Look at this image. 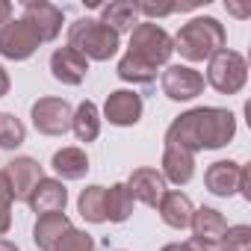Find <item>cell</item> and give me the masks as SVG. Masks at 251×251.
<instances>
[{
    "mask_svg": "<svg viewBox=\"0 0 251 251\" xmlns=\"http://www.w3.org/2000/svg\"><path fill=\"white\" fill-rule=\"evenodd\" d=\"M172 45H175V50H177L183 59H189V62H204V59L216 56V53L225 48V27H222L216 18L201 15V18L186 21V24L177 30V36L172 39Z\"/></svg>",
    "mask_w": 251,
    "mask_h": 251,
    "instance_id": "obj_1",
    "label": "cell"
},
{
    "mask_svg": "<svg viewBox=\"0 0 251 251\" xmlns=\"http://www.w3.org/2000/svg\"><path fill=\"white\" fill-rule=\"evenodd\" d=\"M68 48H74L77 53H83L86 59L95 62H106L115 56L118 50V33H112L106 24H100L98 18H77L68 27Z\"/></svg>",
    "mask_w": 251,
    "mask_h": 251,
    "instance_id": "obj_2",
    "label": "cell"
},
{
    "mask_svg": "<svg viewBox=\"0 0 251 251\" xmlns=\"http://www.w3.org/2000/svg\"><path fill=\"white\" fill-rule=\"evenodd\" d=\"M192 115H195V136L201 151L225 148L236 133V115L225 106H198L192 109Z\"/></svg>",
    "mask_w": 251,
    "mask_h": 251,
    "instance_id": "obj_3",
    "label": "cell"
},
{
    "mask_svg": "<svg viewBox=\"0 0 251 251\" xmlns=\"http://www.w3.org/2000/svg\"><path fill=\"white\" fill-rule=\"evenodd\" d=\"M127 53H133L142 62H148V65L157 68V65H166L172 59L175 45H172V36L163 27H157L154 21H139L130 30V48H127Z\"/></svg>",
    "mask_w": 251,
    "mask_h": 251,
    "instance_id": "obj_4",
    "label": "cell"
},
{
    "mask_svg": "<svg viewBox=\"0 0 251 251\" xmlns=\"http://www.w3.org/2000/svg\"><path fill=\"white\" fill-rule=\"evenodd\" d=\"M207 62H210V65H207V83H210L216 92H222V95H236V92L245 86V80H248V62H245L242 53L222 48V50H219L216 56H210Z\"/></svg>",
    "mask_w": 251,
    "mask_h": 251,
    "instance_id": "obj_5",
    "label": "cell"
},
{
    "mask_svg": "<svg viewBox=\"0 0 251 251\" xmlns=\"http://www.w3.org/2000/svg\"><path fill=\"white\" fill-rule=\"evenodd\" d=\"M30 118L42 136H62L71 130L74 106L65 98H39L30 109Z\"/></svg>",
    "mask_w": 251,
    "mask_h": 251,
    "instance_id": "obj_6",
    "label": "cell"
},
{
    "mask_svg": "<svg viewBox=\"0 0 251 251\" xmlns=\"http://www.w3.org/2000/svg\"><path fill=\"white\" fill-rule=\"evenodd\" d=\"M39 45H42L39 36L24 18H9L0 24V56L21 62V59H30L39 50Z\"/></svg>",
    "mask_w": 251,
    "mask_h": 251,
    "instance_id": "obj_7",
    "label": "cell"
},
{
    "mask_svg": "<svg viewBox=\"0 0 251 251\" xmlns=\"http://www.w3.org/2000/svg\"><path fill=\"white\" fill-rule=\"evenodd\" d=\"M21 18L33 27V33L39 36V42H53L62 33V21H65L62 9L53 6V3H48V0H27Z\"/></svg>",
    "mask_w": 251,
    "mask_h": 251,
    "instance_id": "obj_8",
    "label": "cell"
},
{
    "mask_svg": "<svg viewBox=\"0 0 251 251\" xmlns=\"http://www.w3.org/2000/svg\"><path fill=\"white\" fill-rule=\"evenodd\" d=\"M103 118L115 127H133L142 118V98L130 89H115L106 95L103 103Z\"/></svg>",
    "mask_w": 251,
    "mask_h": 251,
    "instance_id": "obj_9",
    "label": "cell"
},
{
    "mask_svg": "<svg viewBox=\"0 0 251 251\" xmlns=\"http://www.w3.org/2000/svg\"><path fill=\"white\" fill-rule=\"evenodd\" d=\"M160 86H163L166 98H172V100H192L204 92V77L189 65H169L163 71Z\"/></svg>",
    "mask_w": 251,
    "mask_h": 251,
    "instance_id": "obj_10",
    "label": "cell"
},
{
    "mask_svg": "<svg viewBox=\"0 0 251 251\" xmlns=\"http://www.w3.org/2000/svg\"><path fill=\"white\" fill-rule=\"evenodd\" d=\"M3 175H6L9 189H12V201H27L30 192L36 189V183L45 177L39 160H33V157H15L12 163H6Z\"/></svg>",
    "mask_w": 251,
    "mask_h": 251,
    "instance_id": "obj_11",
    "label": "cell"
},
{
    "mask_svg": "<svg viewBox=\"0 0 251 251\" xmlns=\"http://www.w3.org/2000/svg\"><path fill=\"white\" fill-rule=\"evenodd\" d=\"M50 74H53V80H59L65 86H80L89 74V59L68 45L56 48L50 53Z\"/></svg>",
    "mask_w": 251,
    "mask_h": 251,
    "instance_id": "obj_12",
    "label": "cell"
},
{
    "mask_svg": "<svg viewBox=\"0 0 251 251\" xmlns=\"http://www.w3.org/2000/svg\"><path fill=\"white\" fill-rule=\"evenodd\" d=\"M30 210L36 216H48V213H65V204H68V189L62 180L56 177H42L36 183V189L30 192L27 198Z\"/></svg>",
    "mask_w": 251,
    "mask_h": 251,
    "instance_id": "obj_13",
    "label": "cell"
},
{
    "mask_svg": "<svg viewBox=\"0 0 251 251\" xmlns=\"http://www.w3.org/2000/svg\"><path fill=\"white\" fill-rule=\"evenodd\" d=\"M124 186L130 189L133 201H142L145 207H157V204L163 201V195L169 192V189H166V177H163L157 169H148V166L136 169Z\"/></svg>",
    "mask_w": 251,
    "mask_h": 251,
    "instance_id": "obj_14",
    "label": "cell"
},
{
    "mask_svg": "<svg viewBox=\"0 0 251 251\" xmlns=\"http://www.w3.org/2000/svg\"><path fill=\"white\" fill-rule=\"evenodd\" d=\"M68 230H71V219L65 213H48V216L36 219V225H33V242H36L39 251H53Z\"/></svg>",
    "mask_w": 251,
    "mask_h": 251,
    "instance_id": "obj_15",
    "label": "cell"
},
{
    "mask_svg": "<svg viewBox=\"0 0 251 251\" xmlns=\"http://www.w3.org/2000/svg\"><path fill=\"white\" fill-rule=\"evenodd\" d=\"M204 183L219 198L236 195V189H239V163H233V160H216L204 172Z\"/></svg>",
    "mask_w": 251,
    "mask_h": 251,
    "instance_id": "obj_16",
    "label": "cell"
},
{
    "mask_svg": "<svg viewBox=\"0 0 251 251\" xmlns=\"http://www.w3.org/2000/svg\"><path fill=\"white\" fill-rule=\"evenodd\" d=\"M189 227H192V239H198V242L216 248L219 239H222L225 230H227V222H225V216H222L219 210H213V207H201V210L192 213Z\"/></svg>",
    "mask_w": 251,
    "mask_h": 251,
    "instance_id": "obj_17",
    "label": "cell"
},
{
    "mask_svg": "<svg viewBox=\"0 0 251 251\" xmlns=\"http://www.w3.org/2000/svg\"><path fill=\"white\" fill-rule=\"evenodd\" d=\"M160 175H163L166 180L177 183V186L189 183L192 175H195V154H189V151H183V148L166 145V148H163V172H160Z\"/></svg>",
    "mask_w": 251,
    "mask_h": 251,
    "instance_id": "obj_18",
    "label": "cell"
},
{
    "mask_svg": "<svg viewBox=\"0 0 251 251\" xmlns=\"http://www.w3.org/2000/svg\"><path fill=\"white\" fill-rule=\"evenodd\" d=\"M157 210H160L163 222H166L169 227H175V230H183V227H189V222H192V213H195V207H192L189 195H183V192H175V189H169V192L163 195V201L157 204Z\"/></svg>",
    "mask_w": 251,
    "mask_h": 251,
    "instance_id": "obj_19",
    "label": "cell"
},
{
    "mask_svg": "<svg viewBox=\"0 0 251 251\" xmlns=\"http://www.w3.org/2000/svg\"><path fill=\"white\" fill-rule=\"evenodd\" d=\"M100 24H106L112 33H127L139 24V9L133 0H112L100 9Z\"/></svg>",
    "mask_w": 251,
    "mask_h": 251,
    "instance_id": "obj_20",
    "label": "cell"
},
{
    "mask_svg": "<svg viewBox=\"0 0 251 251\" xmlns=\"http://www.w3.org/2000/svg\"><path fill=\"white\" fill-rule=\"evenodd\" d=\"M50 166H53V172H56L62 180H80V177H86V172H89V157H86L83 148L68 145V148H59V151L53 154Z\"/></svg>",
    "mask_w": 251,
    "mask_h": 251,
    "instance_id": "obj_21",
    "label": "cell"
},
{
    "mask_svg": "<svg viewBox=\"0 0 251 251\" xmlns=\"http://www.w3.org/2000/svg\"><path fill=\"white\" fill-rule=\"evenodd\" d=\"M133 195H130V189L124 186V183H112L106 192H103V210H106V222H115V225H121V222H127L130 219V213H133Z\"/></svg>",
    "mask_w": 251,
    "mask_h": 251,
    "instance_id": "obj_22",
    "label": "cell"
},
{
    "mask_svg": "<svg viewBox=\"0 0 251 251\" xmlns=\"http://www.w3.org/2000/svg\"><path fill=\"white\" fill-rule=\"evenodd\" d=\"M71 130H74L77 142H95L98 139V133H100V112H98V106L92 100H83L74 109Z\"/></svg>",
    "mask_w": 251,
    "mask_h": 251,
    "instance_id": "obj_23",
    "label": "cell"
},
{
    "mask_svg": "<svg viewBox=\"0 0 251 251\" xmlns=\"http://www.w3.org/2000/svg\"><path fill=\"white\" fill-rule=\"evenodd\" d=\"M118 77H121L124 83H133V86H148V83L157 80V68L148 65V62H142V59L133 56V53H124V56L118 59Z\"/></svg>",
    "mask_w": 251,
    "mask_h": 251,
    "instance_id": "obj_24",
    "label": "cell"
},
{
    "mask_svg": "<svg viewBox=\"0 0 251 251\" xmlns=\"http://www.w3.org/2000/svg\"><path fill=\"white\" fill-rule=\"evenodd\" d=\"M103 186H98V183H92V186H86L83 192H80V198H77V210H80V216L86 219V222H92V225H100V222H106V210H103Z\"/></svg>",
    "mask_w": 251,
    "mask_h": 251,
    "instance_id": "obj_25",
    "label": "cell"
},
{
    "mask_svg": "<svg viewBox=\"0 0 251 251\" xmlns=\"http://www.w3.org/2000/svg\"><path fill=\"white\" fill-rule=\"evenodd\" d=\"M27 139L24 121L12 112H0V151H15Z\"/></svg>",
    "mask_w": 251,
    "mask_h": 251,
    "instance_id": "obj_26",
    "label": "cell"
},
{
    "mask_svg": "<svg viewBox=\"0 0 251 251\" xmlns=\"http://www.w3.org/2000/svg\"><path fill=\"white\" fill-rule=\"evenodd\" d=\"M216 251H251V227L248 225H233L225 230V236L219 239Z\"/></svg>",
    "mask_w": 251,
    "mask_h": 251,
    "instance_id": "obj_27",
    "label": "cell"
},
{
    "mask_svg": "<svg viewBox=\"0 0 251 251\" xmlns=\"http://www.w3.org/2000/svg\"><path fill=\"white\" fill-rule=\"evenodd\" d=\"M53 251H95V239H92L86 230L71 227V230L59 239V245H56Z\"/></svg>",
    "mask_w": 251,
    "mask_h": 251,
    "instance_id": "obj_28",
    "label": "cell"
},
{
    "mask_svg": "<svg viewBox=\"0 0 251 251\" xmlns=\"http://www.w3.org/2000/svg\"><path fill=\"white\" fill-rule=\"evenodd\" d=\"M139 9V18H166L175 12V3H154V0H142V3H136Z\"/></svg>",
    "mask_w": 251,
    "mask_h": 251,
    "instance_id": "obj_29",
    "label": "cell"
},
{
    "mask_svg": "<svg viewBox=\"0 0 251 251\" xmlns=\"http://www.w3.org/2000/svg\"><path fill=\"white\" fill-rule=\"evenodd\" d=\"M163 251H216V248L204 245L198 239H186V242H169V245H163Z\"/></svg>",
    "mask_w": 251,
    "mask_h": 251,
    "instance_id": "obj_30",
    "label": "cell"
},
{
    "mask_svg": "<svg viewBox=\"0 0 251 251\" xmlns=\"http://www.w3.org/2000/svg\"><path fill=\"white\" fill-rule=\"evenodd\" d=\"M245 201H251V166H239V189H236Z\"/></svg>",
    "mask_w": 251,
    "mask_h": 251,
    "instance_id": "obj_31",
    "label": "cell"
},
{
    "mask_svg": "<svg viewBox=\"0 0 251 251\" xmlns=\"http://www.w3.org/2000/svg\"><path fill=\"white\" fill-rule=\"evenodd\" d=\"M0 207H12V189H9V180L0 169Z\"/></svg>",
    "mask_w": 251,
    "mask_h": 251,
    "instance_id": "obj_32",
    "label": "cell"
},
{
    "mask_svg": "<svg viewBox=\"0 0 251 251\" xmlns=\"http://www.w3.org/2000/svg\"><path fill=\"white\" fill-rule=\"evenodd\" d=\"M12 227V207H0V236Z\"/></svg>",
    "mask_w": 251,
    "mask_h": 251,
    "instance_id": "obj_33",
    "label": "cell"
},
{
    "mask_svg": "<svg viewBox=\"0 0 251 251\" xmlns=\"http://www.w3.org/2000/svg\"><path fill=\"white\" fill-rule=\"evenodd\" d=\"M9 18H12V3L9 0H0V24L9 21Z\"/></svg>",
    "mask_w": 251,
    "mask_h": 251,
    "instance_id": "obj_34",
    "label": "cell"
},
{
    "mask_svg": "<svg viewBox=\"0 0 251 251\" xmlns=\"http://www.w3.org/2000/svg\"><path fill=\"white\" fill-rule=\"evenodd\" d=\"M3 95H9V74H6L3 65H0V98Z\"/></svg>",
    "mask_w": 251,
    "mask_h": 251,
    "instance_id": "obj_35",
    "label": "cell"
},
{
    "mask_svg": "<svg viewBox=\"0 0 251 251\" xmlns=\"http://www.w3.org/2000/svg\"><path fill=\"white\" fill-rule=\"evenodd\" d=\"M227 9H230L233 15H239V18H245V15L251 12V6H242V3H227Z\"/></svg>",
    "mask_w": 251,
    "mask_h": 251,
    "instance_id": "obj_36",
    "label": "cell"
},
{
    "mask_svg": "<svg viewBox=\"0 0 251 251\" xmlns=\"http://www.w3.org/2000/svg\"><path fill=\"white\" fill-rule=\"evenodd\" d=\"M0 251H21L15 242H9V239H3V236H0Z\"/></svg>",
    "mask_w": 251,
    "mask_h": 251,
    "instance_id": "obj_37",
    "label": "cell"
}]
</instances>
